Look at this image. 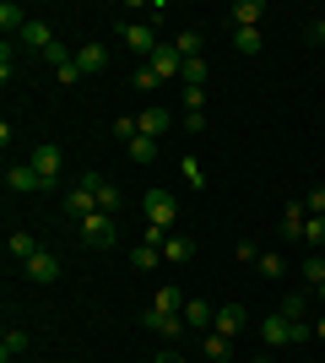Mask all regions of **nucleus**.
Listing matches in <instances>:
<instances>
[{"label": "nucleus", "instance_id": "f257e3e1", "mask_svg": "<svg viewBox=\"0 0 325 363\" xmlns=\"http://www.w3.org/2000/svg\"><path fill=\"white\" fill-rule=\"evenodd\" d=\"M81 244L87 250H114V239H120V223H114V212H93V217H81L76 223Z\"/></svg>", "mask_w": 325, "mask_h": 363}, {"label": "nucleus", "instance_id": "f03ea898", "mask_svg": "<svg viewBox=\"0 0 325 363\" xmlns=\"http://www.w3.org/2000/svg\"><path fill=\"white\" fill-rule=\"evenodd\" d=\"M141 201H147V223H152V228H169V233H173V223H179V201H173L169 190H147Z\"/></svg>", "mask_w": 325, "mask_h": 363}, {"label": "nucleus", "instance_id": "7ed1b4c3", "mask_svg": "<svg viewBox=\"0 0 325 363\" xmlns=\"http://www.w3.org/2000/svg\"><path fill=\"white\" fill-rule=\"evenodd\" d=\"M141 325H147L152 336H163V342H179V336L190 331V325H185V315H169V309H152V303H147V315H141Z\"/></svg>", "mask_w": 325, "mask_h": 363}, {"label": "nucleus", "instance_id": "20e7f679", "mask_svg": "<svg viewBox=\"0 0 325 363\" xmlns=\"http://www.w3.org/2000/svg\"><path fill=\"white\" fill-rule=\"evenodd\" d=\"M125 44H130V55H141V65H147V60L157 55V44H163V38H157L152 22H125Z\"/></svg>", "mask_w": 325, "mask_h": 363}, {"label": "nucleus", "instance_id": "39448f33", "mask_svg": "<svg viewBox=\"0 0 325 363\" xmlns=\"http://www.w3.org/2000/svg\"><path fill=\"white\" fill-rule=\"evenodd\" d=\"M28 163H33V174H38V179H44L49 190H55V179H60V163H65V157H60V147H33V157H28Z\"/></svg>", "mask_w": 325, "mask_h": 363}, {"label": "nucleus", "instance_id": "423d86ee", "mask_svg": "<svg viewBox=\"0 0 325 363\" xmlns=\"http://www.w3.org/2000/svg\"><path fill=\"white\" fill-rule=\"evenodd\" d=\"M22 277H28V282H55V277H60V255H55V250H38L33 260H22Z\"/></svg>", "mask_w": 325, "mask_h": 363}, {"label": "nucleus", "instance_id": "0eeeda50", "mask_svg": "<svg viewBox=\"0 0 325 363\" xmlns=\"http://www.w3.org/2000/svg\"><path fill=\"white\" fill-rule=\"evenodd\" d=\"M304 223H309V206H304V196H298V201H287V206H282L277 233H282V239H304Z\"/></svg>", "mask_w": 325, "mask_h": 363}, {"label": "nucleus", "instance_id": "6e6552de", "mask_svg": "<svg viewBox=\"0 0 325 363\" xmlns=\"http://www.w3.org/2000/svg\"><path fill=\"white\" fill-rule=\"evenodd\" d=\"M244 325H249L244 303H222V309H217V320H212V331H217V336H228V342L244 331Z\"/></svg>", "mask_w": 325, "mask_h": 363}, {"label": "nucleus", "instance_id": "1a4fd4ad", "mask_svg": "<svg viewBox=\"0 0 325 363\" xmlns=\"http://www.w3.org/2000/svg\"><path fill=\"white\" fill-rule=\"evenodd\" d=\"M141 136H152V141H163V136H169V125H173V114H169V108H163V104H147V108H141Z\"/></svg>", "mask_w": 325, "mask_h": 363}, {"label": "nucleus", "instance_id": "9d476101", "mask_svg": "<svg viewBox=\"0 0 325 363\" xmlns=\"http://www.w3.org/2000/svg\"><path fill=\"white\" fill-rule=\"evenodd\" d=\"M81 184L93 190L98 212H120V184H114V179H98V174H81Z\"/></svg>", "mask_w": 325, "mask_h": 363}, {"label": "nucleus", "instance_id": "9b49d317", "mask_svg": "<svg viewBox=\"0 0 325 363\" xmlns=\"http://www.w3.org/2000/svg\"><path fill=\"white\" fill-rule=\"evenodd\" d=\"M261 342H266V347H293V320H287V315L261 320Z\"/></svg>", "mask_w": 325, "mask_h": 363}, {"label": "nucleus", "instance_id": "f8f14e48", "mask_svg": "<svg viewBox=\"0 0 325 363\" xmlns=\"http://www.w3.org/2000/svg\"><path fill=\"white\" fill-rule=\"evenodd\" d=\"M6 190H22V196H33V190H49V184L33 174V163H11V168H6Z\"/></svg>", "mask_w": 325, "mask_h": 363}, {"label": "nucleus", "instance_id": "ddd939ff", "mask_svg": "<svg viewBox=\"0 0 325 363\" xmlns=\"http://www.w3.org/2000/svg\"><path fill=\"white\" fill-rule=\"evenodd\" d=\"M261 16H266V0H233V6H228L233 28H261Z\"/></svg>", "mask_w": 325, "mask_h": 363}, {"label": "nucleus", "instance_id": "4468645a", "mask_svg": "<svg viewBox=\"0 0 325 363\" xmlns=\"http://www.w3.org/2000/svg\"><path fill=\"white\" fill-rule=\"evenodd\" d=\"M93 212H98V201H93V190H87V184L65 190V217H71V223H81V217H93Z\"/></svg>", "mask_w": 325, "mask_h": 363}, {"label": "nucleus", "instance_id": "2eb2a0df", "mask_svg": "<svg viewBox=\"0 0 325 363\" xmlns=\"http://www.w3.org/2000/svg\"><path fill=\"white\" fill-rule=\"evenodd\" d=\"M76 71H81V76H103V71H108V49H103V44H81V49H76Z\"/></svg>", "mask_w": 325, "mask_h": 363}, {"label": "nucleus", "instance_id": "dca6fc26", "mask_svg": "<svg viewBox=\"0 0 325 363\" xmlns=\"http://www.w3.org/2000/svg\"><path fill=\"white\" fill-rule=\"evenodd\" d=\"M147 65H152V71L163 76V82H169V76H179V71H185V55H179L173 44H157V55H152Z\"/></svg>", "mask_w": 325, "mask_h": 363}, {"label": "nucleus", "instance_id": "f3484780", "mask_svg": "<svg viewBox=\"0 0 325 363\" xmlns=\"http://www.w3.org/2000/svg\"><path fill=\"white\" fill-rule=\"evenodd\" d=\"M185 288H173V282H163V288L152 293V309H169V315H185Z\"/></svg>", "mask_w": 325, "mask_h": 363}, {"label": "nucleus", "instance_id": "a211bd4d", "mask_svg": "<svg viewBox=\"0 0 325 363\" xmlns=\"http://www.w3.org/2000/svg\"><path fill=\"white\" fill-rule=\"evenodd\" d=\"M22 44H28V49H38V55H49V44H55V33H49V22H38V16H33L28 28H22Z\"/></svg>", "mask_w": 325, "mask_h": 363}, {"label": "nucleus", "instance_id": "6ab92c4d", "mask_svg": "<svg viewBox=\"0 0 325 363\" xmlns=\"http://www.w3.org/2000/svg\"><path fill=\"white\" fill-rule=\"evenodd\" d=\"M212 320H217V309H212L206 298H190V303H185V325H190V331H206Z\"/></svg>", "mask_w": 325, "mask_h": 363}, {"label": "nucleus", "instance_id": "aec40b11", "mask_svg": "<svg viewBox=\"0 0 325 363\" xmlns=\"http://www.w3.org/2000/svg\"><path fill=\"white\" fill-rule=\"evenodd\" d=\"M38 250H44V244L33 239V233H11V239H6V255H11V260H33Z\"/></svg>", "mask_w": 325, "mask_h": 363}, {"label": "nucleus", "instance_id": "412c9836", "mask_svg": "<svg viewBox=\"0 0 325 363\" xmlns=\"http://www.w3.org/2000/svg\"><path fill=\"white\" fill-rule=\"evenodd\" d=\"M233 49H239V55H261V49H266L261 28H233Z\"/></svg>", "mask_w": 325, "mask_h": 363}, {"label": "nucleus", "instance_id": "4be33fe9", "mask_svg": "<svg viewBox=\"0 0 325 363\" xmlns=\"http://www.w3.org/2000/svg\"><path fill=\"white\" fill-rule=\"evenodd\" d=\"M125 152H130V163H136V168L157 163V141H152V136H136V141H130V147H125Z\"/></svg>", "mask_w": 325, "mask_h": 363}, {"label": "nucleus", "instance_id": "5701e85b", "mask_svg": "<svg viewBox=\"0 0 325 363\" xmlns=\"http://www.w3.org/2000/svg\"><path fill=\"white\" fill-rule=\"evenodd\" d=\"M28 22H33V16L22 11L16 0H6V6H0V28H6V33H22V28H28Z\"/></svg>", "mask_w": 325, "mask_h": 363}, {"label": "nucleus", "instance_id": "b1692460", "mask_svg": "<svg viewBox=\"0 0 325 363\" xmlns=\"http://www.w3.org/2000/svg\"><path fill=\"white\" fill-rule=\"evenodd\" d=\"M22 352H28V331H16V325H11V331L0 336V358L11 363V358H22Z\"/></svg>", "mask_w": 325, "mask_h": 363}, {"label": "nucleus", "instance_id": "393cba45", "mask_svg": "<svg viewBox=\"0 0 325 363\" xmlns=\"http://www.w3.org/2000/svg\"><path fill=\"white\" fill-rule=\"evenodd\" d=\"M195 255V239H190V233H173L169 244H163V260H190Z\"/></svg>", "mask_w": 325, "mask_h": 363}, {"label": "nucleus", "instance_id": "a878e982", "mask_svg": "<svg viewBox=\"0 0 325 363\" xmlns=\"http://www.w3.org/2000/svg\"><path fill=\"white\" fill-rule=\"evenodd\" d=\"M136 272H157V266H163V250H157V244H136Z\"/></svg>", "mask_w": 325, "mask_h": 363}, {"label": "nucleus", "instance_id": "bb28decb", "mask_svg": "<svg viewBox=\"0 0 325 363\" xmlns=\"http://www.w3.org/2000/svg\"><path fill=\"white\" fill-rule=\"evenodd\" d=\"M255 272H261V277H287V260H282L277 250H261V260H255Z\"/></svg>", "mask_w": 325, "mask_h": 363}, {"label": "nucleus", "instance_id": "cd10ccee", "mask_svg": "<svg viewBox=\"0 0 325 363\" xmlns=\"http://www.w3.org/2000/svg\"><path fill=\"white\" fill-rule=\"evenodd\" d=\"M179 174H185V184H190V190H206V168L195 163V157H179Z\"/></svg>", "mask_w": 325, "mask_h": 363}, {"label": "nucleus", "instance_id": "c85d7f7f", "mask_svg": "<svg viewBox=\"0 0 325 363\" xmlns=\"http://www.w3.org/2000/svg\"><path fill=\"white\" fill-rule=\"evenodd\" d=\"M298 277H304L309 288H320V282H325V255H309L304 266H298Z\"/></svg>", "mask_w": 325, "mask_h": 363}, {"label": "nucleus", "instance_id": "c756f323", "mask_svg": "<svg viewBox=\"0 0 325 363\" xmlns=\"http://www.w3.org/2000/svg\"><path fill=\"white\" fill-rule=\"evenodd\" d=\"M130 82H136V92H157V87H163V76H157L152 65H136V76H130Z\"/></svg>", "mask_w": 325, "mask_h": 363}, {"label": "nucleus", "instance_id": "7c9ffc66", "mask_svg": "<svg viewBox=\"0 0 325 363\" xmlns=\"http://www.w3.org/2000/svg\"><path fill=\"white\" fill-rule=\"evenodd\" d=\"M173 49H179L185 60H201V33H179V38H173Z\"/></svg>", "mask_w": 325, "mask_h": 363}, {"label": "nucleus", "instance_id": "2f4dec72", "mask_svg": "<svg viewBox=\"0 0 325 363\" xmlns=\"http://www.w3.org/2000/svg\"><path fill=\"white\" fill-rule=\"evenodd\" d=\"M282 315H287V320H304V315H309V298H304V293H287V298H282Z\"/></svg>", "mask_w": 325, "mask_h": 363}, {"label": "nucleus", "instance_id": "473e14b6", "mask_svg": "<svg viewBox=\"0 0 325 363\" xmlns=\"http://www.w3.org/2000/svg\"><path fill=\"white\" fill-rule=\"evenodd\" d=\"M185 87H206V60H185Z\"/></svg>", "mask_w": 325, "mask_h": 363}, {"label": "nucleus", "instance_id": "72a5a7b5", "mask_svg": "<svg viewBox=\"0 0 325 363\" xmlns=\"http://www.w3.org/2000/svg\"><path fill=\"white\" fill-rule=\"evenodd\" d=\"M228 347H233V342H228V336H206V342H201V352H206V358H228Z\"/></svg>", "mask_w": 325, "mask_h": 363}, {"label": "nucleus", "instance_id": "f704fd0d", "mask_svg": "<svg viewBox=\"0 0 325 363\" xmlns=\"http://www.w3.org/2000/svg\"><path fill=\"white\" fill-rule=\"evenodd\" d=\"M304 244H314V250L325 244V217H309V223H304Z\"/></svg>", "mask_w": 325, "mask_h": 363}, {"label": "nucleus", "instance_id": "c9c22d12", "mask_svg": "<svg viewBox=\"0 0 325 363\" xmlns=\"http://www.w3.org/2000/svg\"><path fill=\"white\" fill-rule=\"evenodd\" d=\"M55 82H60V87H76V82H81L76 60H65V65H55Z\"/></svg>", "mask_w": 325, "mask_h": 363}, {"label": "nucleus", "instance_id": "e433bc0d", "mask_svg": "<svg viewBox=\"0 0 325 363\" xmlns=\"http://www.w3.org/2000/svg\"><path fill=\"white\" fill-rule=\"evenodd\" d=\"M49 65H65V60H76V49H65L60 38H55V44H49V55H44Z\"/></svg>", "mask_w": 325, "mask_h": 363}, {"label": "nucleus", "instance_id": "4c0bfd02", "mask_svg": "<svg viewBox=\"0 0 325 363\" xmlns=\"http://www.w3.org/2000/svg\"><path fill=\"white\" fill-rule=\"evenodd\" d=\"M233 255L244 260V266H255V260H261V244H255V239H239V250H233Z\"/></svg>", "mask_w": 325, "mask_h": 363}, {"label": "nucleus", "instance_id": "58836bf2", "mask_svg": "<svg viewBox=\"0 0 325 363\" xmlns=\"http://www.w3.org/2000/svg\"><path fill=\"white\" fill-rule=\"evenodd\" d=\"M206 104V87H185V114H201Z\"/></svg>", "mask_w": 325, "mask_h": 363}, {"label": "nucleus", "instance_id": "ea45409f", "mask_svg": "<svg viewBox=\"0 0 325 363\" xmlns=\"http://www.w3.org/2000/svg\"><path fill=\"white\" fill-rule=\"evenodd\" d=\"M304 206H309V217H325V190H320V184L304 196Z\"/></svg>", "mask_w": 325, "mask_h": 363}, {"label": "nucleus", "instance_id": "a19ab883", "mask_svg": "<svg viewBox=\"0 0 325 363\" xmlns=\"http://www.w3.org/2000/svg\"><path fill=\"white\" fill-rule=\"evenodd\" d=\"M304 38H309V44H314V49H320V44H325V16H314L309 28H304Z\"/></svg>", "mask_w": 325, "mask_h": 363}, {"label": "nucleus", "instance_id": "79ce46f5", "mask_svg": "<svg viewBox=\"0 0 325 363\" xmlns=\"http://www.w3.org/2000/svg\"><path fill=\"white\" fill-rule=\"evenodd\" d=\"M152 363H185V358H179V352H173V347H163V352H157Z\"/></svg>", "mask_w": 325, "mask_h": 363}, {"label": "nucleus", "instance_id": "37998d69", "mask_svg": "<svg viewBox=\"0 0 325 363\" xmlns=\"http://www.w3.org/2000/svg\"><path fill=\"white\" fill-rule=\"evenodd\" d=\"M314 336H320V342H325V320H314Z\"/></svg>", "mask_w": 325, "mask_h": 363}, {"label": "nucleus", "instance_id": "c03bdc74", "mask_svg": "<svg viewBox=\"0 0 325 363\" xmlns=\"http://www.w3.org/2000/svg\"><path fill=\"white\" fill-rule=\"evenodd\" d=\"M314 293H320V303H325V282H320V288H314Z\"/></svg>", "mask_w": 325, "mask_h": 363}, {"label": "nucleus", "instance_id": "a18cd8bd", "mask_svg": "<svg viewBox=\"0 0 325 363\" xmlns=\"http://www.w3.org/2000/svg\"><path fill=\"white\" fill-rule=\"evenodd\" d=\"M255 363H271V358H255Z\"/></svg>", "mask_w": 325, "mask_h": 363}, {"label": "nucleus", "instance_id": "49530a36", "mask_svg": "<svg viewBox=\"0 0 325 363\" xmlns=\"http://www.w3.org/2000/svg\"><path fill=\"white\" fill-rule=\"evenodd\" d=\"M320 114H325V104H320Z\"/></svg>", "mask_w": 325, "mask_h": 363}]
</instances>
